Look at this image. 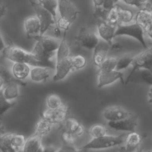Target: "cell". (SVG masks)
Returning <instances> with one entry per match:
<instances>
[{"label":"cell","instance_id":"cell-1","mask_svg":"<svg viewBox=\"0 0 152 152\" xmlns=\"http://www.w3.org/2000/svg\"><path fill=\"white\" fill-rule=\"evenodd\" d=\"M66 31L64 32L60 45L56 51L55 74L53 77V80L55 81L65 78L73 69L72 57L69 55V47L66 39Z\"/></svg>","mask_w":152,"mask_h":152},{"label":"cell","instance_id":"cell-2","mask_svg":"<svg viewBox=\"0 0 152 152\" xmlns=\"http://www.w3.org/2000/svg\"><path fill=\"white\" fill-rule=\"evenodd\" d=\"M58 10L59 17L56 21V26L59 28L66 31L77 18L80 11L69 0H59Z\"/></svg>","mask_w":152,"mask_h":152},{"label":"cell","instance_id":"cell-3","mask_svg":"<svg viewBox=\"0 0 152 152\" xmlns=\"http://www.w3.org/2000/svg\"><path fill=\"white\" fill-rule=\"evenodd\" d=\"M4 57L14 63H23L33 66H41L40 64L30 52L14 45L6 46L2 51Z\"/></svg>","mask_w":152,"mask_h":152},{"label":"cell","instance_id":"cell-4","mask_svg":"<svg viewBox=\"0 0 152 152\" xmlns=\"http://www.w3.org/2000/svg\"><path fill=\"white\" fill-rule=\"evenodd\" d=\"M125 135H106L100 138H92L91 141L82 146L81 148L86 150H100L113 147L122 144L125 139Z\"/></svg>","mask_w":152,"mask_h":152},{"label":"cell","instance_id":"cell-5","mask_svg":"<svg viewBox=\"0 0 152 152\" xmlns=\"http://www.w3.org/2000/svg\"><path fill=\"white\" fill-rule=\"evenodd\" d=\"M120 36H127L138 40L144 48H148L145 38L144 30L138 24L134 23L131 24H117L114 37Z\"/></svg>","mask_w":152,"mask_h":152},{"label":"cell","instance_id":"cell-6","mask_svg":"<svg viewBox=\"0 0 152 152\" xmlns=\"http://www.w3.org/2000/svg\"><path fill=\"white\" fill-rule=\"evenodd\" d=\"M96 33L90 28L81 27L75 37V43L79 48L87 49H94L99 42Z\"/></svg>","mask_w":152,"mask_h":152},{"label":"cell","instance_id":"cell-7","mask_svg":"<svg viewBox=\"0 0 152 152\" xmlns=\"http://www.w3.org/2000/svg\"><path fill=\"white\" fill-rule=\"evenodd\" d=\"M131 65L132 68L124 82L125 84L128 83L133 73L138 69H146L152 71V46L147 48L139 54L134 56Z\"/></svg>","mask_w":152,"mask_h":152},{"label":"cell","instance_id":"cell-8","mask_svg":"<svg viewBox=\"0 0 152 152\" xmlns=\"http://www.w3.org/2000/svg\"><path fill=\"white\" fill-rule=\"evenodd\" d=\"M31 7L36 13V16L40 21L41 30L40 36L43 35L49 28L54 24H56V20L45 8L34 0H30Z\"/></svg>","mask_w":152,"mask_h":152},{"label":"cell","instance_id":"cell-9","mask_svg":"<svg viewBox=\"0 0 152 152\" xmlns=\"http://www.w3.org/2000/svg\"><path fill=\"white\" fill-rule=\"evenodd\" d=\"M69 108L68 105L64 103L59 107L54 109H46L42 113V118L50 124H59L64 122L68 118Z\"/></svg>","mask_w":152,"mask_h":152},{"label":"cell","instance_id":"cell-10","mask_svg":"<svg viewBox=\"0 0 152 152\" xmlns=\"http://www.w3.org/2000/svg\"><path fill=\"white\" fill-rule=\"evenodd\" d=\"M138 115L132 114L128 118L117 121H109L108 126L116 131H123L134 132L138 125Z\"/></svg>","mask_w":152,"mask_h":152},{"label":"cell","instance_id":"cell-11","mask_svg":"<svg viewBox=\"0 0 152 152\" xmlns=\"http://www.w3.org/2000/svg\"><path fill=\"white\" fill-rule=\"evenodd\" d=\"M31 52L38 60L41 66L53 69L55 68V64L51 59L55 54L46 52L43 48L39 42L36 41V43Z\"/></svg>","mask_w":152,"mask_h":152},{"label":"cell","instance_id":"cell-12","mask_svg":"<svg viewBox=\"0 0 152 152\" xmlns=\"http://www.w3.org/2000/svg\"><path fill=\"white\" fill-rule=\"evenodd\" d=\"M103 116L109 121H117L129 117L132 114L119 106H112L105 108Z\"/></svg>","mask_w":152,"mask_h":152},{"label":"cell","instance_id":"cell-13","mask_svg":"<svg viewBox=\"0 0 152 152\" xmlns=\"http://www.w3.org/2000/svg\"><path fill=\"white\" fill-rule=\"evenodd\" d=\"M118 80H120L122 84H124L123 74L121 71L113 70L111 71H100L98 75L97 87L102 88Z\"/></svg>","mask_w":152,"mask_h":152},{"label":"cell","instance_id":"cell-14","mask_svg":"<svg viewBox=\"0 0 152 152\" xmlns=\"http://www.w3.org/2000/svg\"><path fill=\"white\" fill-rule=\"evenodd\" d=\"M117 24H111L107 21H102L97 26V33L99 36L112 46L113 39L115 37L114 34L116 30Z\"/></svg>","mask_w":152,"mask_h":152},{"label":"cell","instance_id":"cell-15","mask_svg":"<svg viewBox=\"0 0 152 152\" xmlns=\"http://www.w3.org/2000/svg\"><path fill=\"white\" fill-rule=\"evenodd\" d=\"M34 39L39 42L43 48L46 52L52 54H55L61 42V39L60 40L56 37L45 36L44 34L38 36Z\"/></svg>","mask_w":152,"mask_h":152},{"label":"cell","instance_id":"cell-16","mask_svg":"<svg viewBox=\"0 0 152 152\" xmlns=\"http://www.w3.org/2000/svg\"><path fill=\"white\" fill-rule=\"evenodd\" d=\"M24 27L28 37L34 39L40 34V23L36 16H31L26 18L24 21Z\"/></svg>","mask_w":152,"mask_h":152},{"label":"cell","instance_id":"cell-17","mask_svg":"<svg viewBox=\"0 0 152 152\" xmlns=\"http://www.w3.org/2000/svg\"><path fill=\"white\" fill-rule=\"evenodd\" d=\"M109 43L104 40H99L98 44L93 49V60L94 64L98 67L107 58V54L110 48Z\"/></svg>","mask_w":152,"mask_h":152},{"label":"cell","instance_id":"cell-18","mask_svg":"<svg viewBox=\"0 0 152 152\" xmlns=\"http://www.w3.org/2000/svg\"><path fill=\"white\" fill-rule=\"evenodd\" d=\"M42 138L33 133L26 139L23 147V152H43V147L42 145Z\"/></svg>","mask_w":152,"mask_h":152},{"label":"cell","instance_id":"cell-19","mask_svg":"<svg viewBox=\"0 0 152 152\" xmlns=\"http://www.w3.org/2000/svg\"><path fill=\"white\" fill-rule=\"evenodd\" d=\"M135 21L144 30L152 25V11L149 8H144L137 13Z\"/></svg>","mask_w":152,"mask_h":152},{"label":"cell","instance_id":"cell-20","mask_svg":"<svg viewBox=\"0 0 152 152\" xmlns=\"http://www.w3.org/2000/svg\"><path fill=\"white\" fill-rule=\"evenodd\" d=\"M144 136L135 131L129 132L125 137V148L128 152H134L139 147Z\"/></svg>","mask_w":152,"mask_h":152},{"label":"cell","instance_id":"cell-21","mask_svg":"<svg viewBox=\"0 0 152 152\" xmlns=\"http://www.w3.org/2000/svg\"><path fill=\"white\" fill-rule=\"evenodd\" d=\"M17 151L23 147L26 138L23 134L15 133H5L2 136Z\"/></svg>","mask_w":152,"mask_h":152},{"label":"cell","instance_id":"cell-22","mask_svg":"<svg viewBox=\"0 0 152 152\" xmlns=\"http://www.w3.org/2000/svg\"><path fill=\"white\" fill-rule=\"evenodd\" d=\"M2 90L3 95L7 100L11 101L15 99L19 96L18 83L15 81H10L4 85Z\"/></svg>","mask_w":152,"mask_h":152},{"label":"cell","instance_id":"cell-23","mask_svg":"<svg viewBox=\"0 0 152 152\" xmlns=\"http://www.w3.org/2000/svg\"><path fill=\"white\" fill-rule=\"evenodd\" d=\"M64 122L65 130L75 137L81 135L84 133V128L76 119L74 118H67Z\"/></svg>","mask_w":152,"mask_h":152},{"label":"cell","instance_id":"cell-24","mask_svg":"<svg viewBox=\"0 0 152 152\" xmlns=\"http://www.w3.org/2000/svg\"><path fill=\"white\" fill-rule=\"evenodd\" d=\"M29 65L23 63H14L12 67V73L14 77L19 81L27 78L30 74Z\"/></svg>","mask_w":152,"mask_h":152},{"label":"cell","instance_id":"cell-25","mask_svg":"<svg viewBox=\"0 0 152 152\" xmlns=\"http://www.w3.org/2000/svg\"><path fill=\"white\" fill-rule=\"evenodd\" d=\"M48 68L43 66H34L30 71V79L34 82H40L46 80L49 77Z\"/></svg>","mask_w":152,"mask_h":152},{"label":"cell","instance_id":"cell-26","mask_svg":"<svg viewBox=\"0 0 152 152\" xmlns=\"http://www.w3.org/2000/svg\"><path fill=\"white\" fill-rule=\"evenodd\" d=\"M135 77V78H133V79H135V80L138 81H140V82L146 83L152 86V71H151L146 69H138L133 73V74L131 75L130 78L131 77Z\"/></svg>","mask_w":152,"mask_h":152},{"label":"cell","instance_id":"cell-27","mask_svg":"<svg viewBox=\"0 0 152 152\" xmlns=\"http://www.w3.org/2000/svg\"><path fill=\"white\" fill-rule=\"evenodd\" d=\"M52 124L43 118H41L36 123L34 134H36L42 137L47 135L51 130Z\"/></svg>","mask_w":152,"mask_h":152},{"label":"cell","instance_id":"cell-28","mask_svg":"<svg viewBox=\"0 0 152 152\" xmlns=\"http://www.w3.org/2000/svg\"><path fill=\"white\" fill-rule=\"evenodd\" d=\"M37 3L48 10L56 20V12L58 7L59 0H34Z\"/></svg>","mask_w":152,"mask_h":152},{"label":"cell","instance_id":"cell-29","mask_svg":"<svg viewBox=\"0 0 152 152\" xmlns=\"http://www.w3.org/2000/svg\"><path fill=\"white\" fill-rule=\"evenodd\" d=\"M116 8L118 12L119 21H122L124 23H127L132 20L134 15L131 10L123 8L118 5H116Z\"/></svg>","mask_w":152,"mask_h":152},{"label":"cell","instance_id":"cell-30","mask_svg":"<svg viewBox=\"0 0 152 152\" xmlns=\"http://www.w3.org/2000/svg\"><path fill=\"white\" fill-rule=\"evenodd\" d=\"M134 56L131 55H126L117 59V63L115 70L121 71L122 69L126 68L129 65L131 64Z\"/></svg>","mask_w":152,"mask_h":152},{"label":"cell","instance_id":"cell-31","mask_svg":"<svg viewBox=\"0 0 152 152\" xmlns=\"http://www.w3.org/2000/svg\"><path fill=\"white\" fill-rule=\"evenodd\" d=\"M47 107L50 109H54L61 106L63 102L61 99L57 94H52L49 95L46 99Z\"/></svg>","mask_w":152,"mask_h":152},{"label":"cell","instance_id":"cell-32","mask_svg":"<svg viewBox=\"0 0 152 152\" xmlns=\"http://www.w3.org/2000/svg\"><path fill=\"white\" fill-rule=\"evenodd\" d=\"M89 134L92 138H100L106 135V129L101 124H95L90 127Z\"/></svg>","mask_w":152,"mask_h":152},{"label":"cell","instance_id":"cell-33","mask_svg":"<svg viewBox=\"0 0 152 152\" xmlns=\"http://www.w3.org/2000/svg\"><path fill=\"white\" fill-rule=\"evenodd\" d=\"M117 59L113 57L106 58L99 66L101 71H111L115 70Z\"/></svg>","mask_w":152,"mask_h":152},{"label":"cell","instance_id":"cell-34","mask_svg":"<svg viewBox=\"0 0 152 152\" xmlns=\"http://www.w3.org/2000/svg\"><path fill=\"white\" fill-rule=\"evenodd\" d=\"M15 103L7 100L3 95L2 89L0 90V118L8 110L12 107Z\"/></svg>","mask_w":152,"mask_h":152},{"label":"cell","instance_id":"cell-35","mask_svg":"<svg viewBox=\"0 0 152 152\" xmlns=\"http://www.w3.org/2000/svg\"><path fill=\"white\" fill-rule=\"evenodd\" d=\"M73 69H80L84 68L86 64V59L81 55H77L72 57Z\"/></svg>","mask_w":152,"mask_h":152},{"label":"cell","instance_id":"cell-36","mask_svg":"<svg viewBox=\"0 0 152 152\" xmlns=\"http://www.w3.org/2000/svg\"><path fill=\"white\" fill-rule=\"evenodd\" d=\"M109 11H107L103 8L102 6L95 8L94 12L93 15L97 18H100L103 20V21H107V15Z\"/></svg>","mask_w":152,"mask_h":152},{"label":"cell","instance_id":"cell-37","mask_svg":"<svg viewBox=\"0 0 152 152\" xmlns=\"http://www.w3.org/2000/svg\"><path fill=\"white\" fill-rule=\"evenodd\" d=\"M118 21H119L118 15V12H117L116 5H115L109 12L107 22L111 24H116L118 23Z\"/></svg>","mask_w":152,"mask_h":152},{"label":"cell","instance_id":"cell-38","mask_svg":"<svg viewBox=\"0 0 152 152\" xmlns=\"http://www.w3.org/2000/svg\"><path fill=\"white\" fill-rule=\"evenodd\" d=\"M61 137L65 144L72 145L74 144L75 136L70 133L69 132L65 130L64 131L62 132L61 134Z\"/></svg>","mask_w":152,"mask_h":152},{"label":"cell","instance_id":"cell-39","mask_svg":"<svg viewBox=\"0 0 152 152\" xmlns=\"http://www.w3.org/2000/svg\"><path fill=\"white\" fill-rule=\"evenodd\" d=\"M0 150L2 152H17L9 142L2 137H0Z\"/></svg>","mask_w":152,"mask_h":152},{"label":"cell","instance_id":"cell-40","mask_svg":"<svg viewBox=\"0 0 152 152\" xmlns=\"http://www.w3.org/2000/svg\"><path fill=\"white\" fill-rule=\"evenodd\" d=\"M56 152H88L87 150L80 148H75L72 145H68L64 144Z\"/></svg>","mask_w":152,"mask_h":152},{"label":"cell","instance_id":"cell-41","mask_svg":"<svg viewBox=\"0 0 152 152\" xmlns=\"http://www.w3.org/2000/svg\"><path fill=\"white\" fill-rule=\"evenodd\" d=\"M125 4L129 5H132V6H134L138 8H140L141 7V5H140L138 2H137V0H122Z\"/></svg>","mask_w":152,"mask_h":152},{"label":"cell","instance_id":"cell-42","mask_svg":"<svg viewBox=\"0 0 152 152\" xmlns=\"http://www.w3.org/2000/svg\"><path fill=\"white\" fill-rule=\"evenodd\" d=\"M6 12H7L6 5L3 3L0 4V18L4 17V15H5Z\"/></svg>","mask_w":152,"mask_h":152},{"label":"cell","instance_id":"cell-43","mask_svg":"<svg viewBox=\"0 0 152 152\" xmlns=\"http://www.w3.org/2000/svg\"><path fill=\"white\" fill-rule=\"evenodd\" d=\"M104 0H92L94 7H98L102 6Z\"/></svg>","mask_w":152,"mask_h":152},{"label":"cell","instance_id":"cell-44","mask_svg":"<svg viewBox=\"0 0 152 152\" xmlns=\"http://www.w3.org/2000/svg\"><path fill=\"white\" fill-rule=\"evenodd\" d=\"M144 31H145V33H147V36L151 39H152V25L149 26L148 27H147V28H145L144 30Z\"/></svg>","mask_w":152,"mask_h":152},{"label":"cell","instance_id":"cell-45","mask_svg":"<svg viewBox=\"0 0 152 152\" xmlns=\"http://www.w3.org/2000/svg\"><path fill=\"white\" fill-rule=\"evenodd\" d=\"M6 46L5 45V43L4 42V40L2 37L1 33V30H0V51H3V50L5 48Z\"/></svg>","mask_w":152,"mask_h":152},{"label":"cell","instance_id":"cell-46","mask_svg":"<svg viewBox=\"0 0 152 152\" xmlns=\"http://www.w3.org/2000/svg\"><path fill=\"white\" fill-rule=\"evenodd\" d=\"M57 151L51 146H47L46 147H43V152H56Z\"/></svg>","mask_w":152,"mask_h":152},{"label":"cell","instance_id":"cell-47","mask_svg":"<svg viewBox=\"0 0 152 152\" xmlns=\"http://www.w3.org/2000/svg\"><path fill=\"white\" fill-rule=\"evenodd\" d=\"M5 85V78L2 74H0V90H1Z\"/></svg>","mask_w":152,"mask_h":152},{"label":"cell","instance_id":"cell-48","mask_svg":"<svg viewBox=\"0 0 152 152\" xmlns=\"http://www.w3.org/2000/svg\"><path fill=\"white\" fill-rule=\"evenodd\" d=\"M5 134V128L2 124H0V137H1L4 134Z\"/></svg>","mask_w":152,"mask_h":152},{"label":"cell","instance_id":"cell-49","mask_svg":"<svg viewBox=\"0 0 152 152\" xmlns=\"http://www.w3.org/2000/svg\"><path fill=\"white\" fill-rule=\"evenodd\" d=\"M148 99L150 103L152 104V87L148 91Z\"/></svg>","mask_w":152,"mask_h":152},{"label":"cell","instance_id":"cell-50","mask_svg":"<svg viewBox=\"0 0 152 152\" xmlns=\"http://www.w3.org/2000/svg\"><path fill=\"white\" fill-rule=\"evenodd\" d=\"M137 2H138V4H139L140 5H141V6H142V4H145V3L147 2V1H148V0H137Z\"/></svg>","mask_w":152,"mask_h":152},{"label":"cell","instance_id":"cell-51","mask_svg":"<svg viewBox=\"0 0 152 152\" xmlns=\"http://www.w3.org/2000/svg\"><path fill=\"white\" fill-rule=\"evenodd\" d=\"M118 152H128V151L126 150L125 146H124V147H122L119 149V150Z\"/></svg>","mask_w":152,"mask_h":152},{"label":"cell","instance_id":"cell-52","mask_svg":"<svg viewBox=\"0 0 152 152\" xmlns=\"http://www.w3.org/2000/svg\"><path fill=\"white\" fill-rule=\"evenodd\" d=\"M134 152H142V150H141L140 148H138L137 150H136Z\"/></svg>","mask_w":152,"mask_h":152},{"label":"cell","instance_id":"cell-53","mask_svg":"<svg viewBox=\"0 0 152 152\" xmlns=\"http://www.w3.org/2000/svg\"><path fill=\"white\" fill-rule=\"evenodd\" d=\"M118 1H119V0H113V2H114L115 4H116L118 2Z\"/></svg>","mask_w":152,"mask_h":152}]
</instances>
